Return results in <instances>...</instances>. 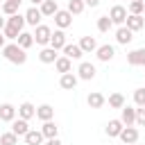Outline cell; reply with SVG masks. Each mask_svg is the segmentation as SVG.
Instances as JSON below:
<instances>
[{
  "label": "cell",
  "instance_id": "cell-30",
  "mask_svg": "<svg viewBox=\"0 0 145 145\" xmlns=\"http://www.w3.org/2000/svg\"><path fill=\"white\" fill-rule=\"evenodd\" d=\"M106 102H109L111 109H122V106H125V97H122V93H111Z\"/></svg>",
  "mask_w": 145,
  "mask_h": 145
},
{
  "label": "cell",
  "instance_id": "cell-47",
  "mask_svg": "<svg viewBox=\"0 0 145 145\" xmlns=\"http://www.w3.org/2000/svg\"><path fill=\"white\" fill-rule=\"evenodd\" d=\"M143 109H145V104H143Z\"/></svg>",
  "mask_w": 145,
  "mask_h": 145
},
{
  "label": "cell",
  "instance_id": "cell-44",
  "mask_svg": "<svg viewBox=\"0 0 145 145\" xmlns=\"http://www.w3.org/2000/svg\"><path fill=\"white\" fill-rule=\"evenodd\" d=\"M32 2H34V7H36V5H41V2H43V0H32Z\"/></svg>",
  "mask_w": 145,
  "mask_h": 145
},
{
  "label": "cell",
  "instance_id": "cell-27",
  "mask_svg": "<svg viewBox=\"0 0 145 145\" xmlns=\"http://www.w3.org/2000/svg\"><path fill=\"white\" fill-rule=\"evenodd\" d=\"M39 9H41V14H43V16H54L59 7H57V0H43Z\"/></svg>",
  "mask_w": 145,
  "mask_h": 145
},
{
  "label": "cell",
  "instance_id": "cell-40",
  "mask_svg": "<svg viewBox=\"0 0 145 145\" xmlns=\"http://www.w3.org/2000/svg\"><path fill=\"white\" fill-rule=\"evenodd\" d=\"M84 5H86V7H97L100 0H84Z\"/></svg>",
  "mask_w": 145,
  "mask_h": 145
},
{
  "label": "cell",
  "instance_id": "cell-9",
  "mask_svg": "<svg viewBox=\"0 0 145 145\" xmlns=\"http://www.w3.org/2000/svg\"><path fill=\"white\" fill-rule=\"evenodd\" d=\"M127 63L129 66H145V48H136L127 54Z\"/></svg>",
  "mask_w": 145,
  "mask_h": 145
},
{
  "label": "cell",
  "instance_id": "cell-13",
  "mask_svg": "<svg viewBox=\"0 0 145 145\" xmlns=\"http://www.w3.org/2000/svg\"><path fill=\"white\" fill-rule=\"evenodd\" d=\"M86 104H88L91 109H102V106L106 104V97H104L102 93L93 91V93H88V97H86Z\"/></svg>",
  "mask_w": 145,
  "mask_h": 145
},
{
  "label": "cell",
  "instance_id": "cell-6",
  "mask_svg": "<svg viewBox=\"0 0 145 145\" xmlns=\"http://www.w3.org/2000/svg\"><path fill=\"white\" fill-rule=\"evenodd\" d=\"M120 122H122L125 127H131V125H136V109L125 104V106L120 109Z\"/></svg>",
  "mask_w": 145,
  "mask_h": 145
},
{
  "label": "cell",
  "instance_id": "cell-33",
  "mask_svg": "<svg viewBox=\"0 0 145 145\" xmlns=\"http://www.w3.org/2000/svg\"><path fill=\"white\" fill-rule=\"evenodd\" d=\"M127 11H129V14H140V16H143V11H145V0H131Z\"/></svg>",
  "mask_w": 145,
  "mask_h": 145
},
{
  "label": "cell",
  "instance_id": "cell-10",
  "mask_svg": "<svg viewBox=\"0 0 145 145\" xmlns=\"http://www.w3.org/2000/svg\"><path fill=\"white\" fill-rule=\"evenodd\" d=\"M23 16H25V23H27V25H32V27L41 25V18H43L41 9H36V7H29V9H27Z\"/></svg>",
  "mask_w": 145,
  "mask_h": 145
},
{
  "label": "cell",
  "instance_id": "cell-19",
  "mask_svg": "<svg viewBox=\"0 0 145 145\" xmlns=\"http://www.w3.org/2000/svg\"><path fill=\"white\" fill-rule=\"evenodd\" d=\"M11 131H14L16 136H25V134L29 131L27 120H23V118H14V120H11Z\"/></svg>",
  "mask_w": 145,
  "mask_h": 145
},
{
  "label": "cell",
  "instance_id": "cell-37",
  "mask_svg": "<svg viewBox=\"0 0 145 145\" xmlns=\"http://www.w3.org/2000/svg\"><path fill=\"white\" fill-rule=\"evenodd\" d=\"M18 34H20V32L14 29V27H9V25L2 27V36H5V39H18Z\"/></svg>",
  "mask_w": 145,
  "mask_h": 145
},
{
  "label": "cell",
  "instance_id": "cell-2",
  "mask_svg": "<svg viewBox=\"0 0 145 145\" xmlns=\"http://www.w3.org/2000/svg\"><path fill=\"white\" fill-rule=\"evenodd\" d=\"M32 36H34V43H39V45H48V43H50V36H52V29H50L48 25H36Z\"/></svg>",
  "mask_w": 145,
  "mask_h": 145
},
{
  "label": "cell",
  "instance_id": "cell-7",
  "mask_svg": "<svg viewBox=\"0 0 145 145\" xmlns=\"http://www.w3.org/2000/svg\"><path fill=\"white\" fill-rule=\"evenodd\" d=\"M77 77H79V79L91 82V79L95 77V66H93V63H88V61H82V63H79V68H77Z\"/></svg>",
  "mask_w": 145,
  "mask_h": 145
},
{
  "label": "cell",
  "instance_id": "cell-36",
  "mask_svg": "<svg viewBox=\"0 0 145 145\" xmlns=\"http://www.w3.org/2000/svg\"><path fill=\"white\" fill-rule=\"evenodd\" d=\"M134 102H136V106L145 104V88H136L134 91Z\"/></svg>",
  "mask_w": 145,
  "mask_h": 145
},
{
  "label": "cell",
  "instance_id": "cell-26",
  "mask_svg": "<svg viewBox=\"0 0 145 145\" xmlns=\"http://www.w3.org/2000/svg\"><path fill=\"white\" fill-rule=\"evenodd\" d=\"M57 57H59V54H57V50H54V48H43V50L39 52V59H41L43 63H54V61H57Z\"/></svg>",
  "mask_w": 145,
  "mask_h": 145
},
{
  "label": "cell",
  "instance_id": "cell-12",
  "mask_svg": "<svg viewBox=\"0 0 145 145\" xmlns=\"http://www.w3.org/2000/svg\"><path fill=\"white\" fill-rule=\"evenodd\" d=\"M77 75H72V72H63L61 77H59V86L63 88V91H72L75 86H77Z\"/></svg>",
  "mask_w": 145,
  "mask_h": 145
},
{
  "label": "cell",
  "instance_id": "cell-23",
  "mask_svg": "<svg viewBox=\"0 0 145 145\" xmlns=\"http://www.w3.org/2000/svg\"><path fill=\"white\" fill-rule=\"evenodd\" d=\"M36 118L39 120H52L54 118V109L50 106V104H41V106H36Z\"/></svg>",
  "mask_w": 145,
  "mask_h": 145
},
{
  "label": "cell",
  "instance_id": "cell-15",
  "mask_svg": "<svg viewBox=\"0 0 145 145\" xmlns=\"http://www.w3.org/2000/svg\"><path fill=\"white\" fill-rule=\"evenodd\" d=\"M66 43H68V41H66V34H63V29H54V32H52V36H50V48H54V50H61Z\"/></svg>",
  "mask_w": 145,
  "mask_h": 145
},
{
  "label": "cell",
  "instance_id": "cell-32",
  "mask_svg": "<svg viewBox=\"0 0 145 145\" xmlns=\"http://www.w3.org/2000/svg\"><path fill=\"white\" fill-rule=\"evenodd\" d=\"M0 145H18V136L14 131H5L0 134Z\"/></svg>",
  "mask_w": 145,
  "mask_h": 145
},
{
  "label": "cell",
  "instance_id": "cell-25",
  "mask_svg": "<svg viewBox=\"0 0 145 145\" xmlns=\"http://www.w3.org/2000/svg\"><path fill=\"white\" fill-rule=\"evenodd\" d=\"M23 138H25L27 145H41V143H43V134H41V129H29Z\"/></svg>",
  "mask_w": 145,
  "mask_h": 145
},
{
  "label": "cell",
  "instance_id": "cell-4",
  "mask_svg": "<svg viewBox=\"0 0 145 145\" xmlns=\"http://www.w3.org/2000/svg\"><path fill=\"white\" fill-rule=\"evenodd\" d=\"M52 18H54V25H57L59 29H66V27H70V25H72V14H70L68 9H63V11H61V9H57V14H54Z\"/></svg>",
  "mask_w": 145,
  "mask_h": 145
},
{
  "label": "cell",
  "instance_id": "cell-16",
  "mask_svg": "<svg viewBox=\"0 0 145 145\" xmlns=\"http://www.w3.org/2000/svg\"><path fill=\"white\" fill-rule=\"evenodd\" d=\"M95 54H97V59L100 61H111L113 59V54H116V48L113 45H97V50H95Z\"/></svg>",
  "mask_w": 145,
  "mask_h": 145
},
{
  "label": "cell",
  "instance_id": "cell-22",
  "mask_svg": "<svg viewBox=\"0 0 145 145\" xmlns=\"http://www.w3.org/2000/svg\"><path fill=\"white\" fill-rule=\"evenodd\" d=\"M54 68H57V72H70V68H72V59H68L66 54L63 57H57V61H54Z\"/></svg>",
  "mask_w": 145,
  "mask_h": 145
},
{
  "label": "cell",
  "instance_id": "cell-46",
  "mask_svg": "<svg viewBox=\"0 0 145 145\" xmlns=\"http://www.w3.org/2000/svg\"><path fill=\"white\" fill-rule=\"evenodd\" d=\"M0 9H2V0H0Z\"/></svg>",
  "mask_w": 145,
  "mask_h": 145
},
{
  "label": "cell",
  "instance_id": "cell-41",
  "mask_svg": "<svg viewBox=\"0 0 145 145\" xmlns=\"http://www.w3.org/2000/svg\"><path fill=\"white\" fill-rule=\"evenodd\" d=\"M5 25H7V20H5L2 16H0V32H2V27H5Z\"/></svg>",
  "mask_w": 145,
  "mask_h": 145
},
{
  "label": "cell",
  "instance_id": "cell-24",
  "mask_svg": "<svg viewBox=\"0 0 145 145\" xmlns=\"http://www.w3.org/2000/svg\"><path fill=\"white\" fill-rule=\"evenodd\" d=\"M41 134H43V138H54V136H59V127L52 120H45L41 127Z\"/></svg>",
  "mask_w": 145,
  "mask_h": 145
},
{
  "label": "cell",
  "instance_id": "cell-14",
  "mask_svg": "<svg viewBox=\"0 0 145 145\" xmlns=\"http://www.w3.org/2000/svg\"><path fill=\"white\" fill-rule=\"evenodd\" d=\"M16 113H18V118L29 120V118H34V116H36V106H34L32 102H23V104L16 109Z\"/></svg>",
  "mask_w": 145,
  "mask_h": 145
},
{
  "label": "cell",
  "instance_id": "cell-20",
  "mask_svg": "<svg viewBox=\"0 0 145 145\" xmlns=\"http://www.w3.org/2000/svg\"><path fill=\"white\" fill-rule=\"evenodd\" d=\"M77 45L82 48V52H84V54H86V52H95V50H97V41H95L93 36H82Z\"/></svg>",
  "mask_w": 145,
  "mask_h": 145
},
{
  "label": "cell",
  "instance_id": "cell-28",
  "mask_svg": "<svg viewBox=\"0 0 145 145\" xmlns=\"http://www.w3.org/2000/svg\"><path fill=\"white\" fill-rule=\"evenodd\" d=\"M7 25H9V27H14V29H18V32H23V27H25V16L14 14V16H9V18H7Z\"/></svg>",
  "mask_w": 145,
  "mask_h": 145
},
{
  "label": "cell",
  "instance_id": "cell-35",
  "mask_svg": "<svg viewBox=\"0 0 145 145\" xmlns=\"http://www.w3.org/2000/svg\"><path fill=\"white\" fill-rule=\"evenodd\" d=\"M5 16H14V14H18V5H14V2H9V0H5L2 2V9H0Z\"/></svg>",
  "mask_w": 145,
  "mask_h": 145
},
{
  "label": "cell",
  "instance_id": "cell-17",
  "mask_svg": "<svg viewBox=\"0 0 145 145\" xmlns=\"http://www.w3.org/2000/svg\"><path fill=\"white\" fill-rule=\"evenodd\" d=\"M122 127H125V125H122L120 120H109L106 127H104V134H106L109 138H118L120 131H122Z\"/></svg>",
  "mask_w": 145,
  "mask_h": 145
},
{
  "label": "cell",
  "instance_id": "cell-45",
  "mask_svg": "<svg viewBox=\"0 0 145 145\" xmlns=\"http://www.w3.org/2000/svg\"><path fill=\"white\" fill-rule=\"evenodd\" d=\"M129 145H138V143H129Z\"/></svg>",
  "mask_w": 145,
  "mask_h": 145
},
{
  "label": "cell",
  "instance_id": "cell-38",
  "mask_svg": "<svg viewBox=\"0 0 145 145\" xmlns=\"http://www.w3.org/2000/svg\"><path fill=\"white\" fill-rule=\"evenodd\" d=\"M136 125L138 127H145V109H136Z\"/></svg>",
  "mask_w": 145,
  "mask_h": 145
},
{
  "label": "cell",
  "instance_id": "cell-21",
  "mask_svg": "<svg viewBox=\"0 0 145 145\" xmlns=\"http://www.w3.org/2000/svg\"><path fill=\"white\" fill-rule=\"evenodd\" d=\"M61 50H63V54H66L68 59H82V54H84L82 48H79L77 43H66Z\"/></svg>",
  "mask_w": 145,
  "mask_h": 145
},
{
  "label": "cell",
  "instance_id": "cell-31",
  "mask_svg": "<svg viewBox=\"0 0 145 145\" xmlns=\"http://www.w3.org/2000/svg\"><path fill=\"white\" fill-rule=\"evenodd\" d=\"M84 0H68V11L72 14V16H77V14H82L84 11Z\"/></svg>",
  "mask_w": 145,
  "mask_h": 145
},
{
  "label": "cell",
  "instance_id": "cell-3",
  "mask_svg": "<svg viewBox=\"0 0 145 145\" xmlns=\"http://www.w3.org/2000/svg\"><path fill=\"white\" fill-rule=\"evenodd\" d=\"M127 14H129V11H127L122 5H113V7H111V11H109L106 16L111 18V23H113V25H125V20H127Z\"/></svg>",
  "mask_w": 145,
  "mask_h": 145
},
{
  "label": "cell",
  "instance_id": "cell-8",
  "mask_svg": "<svg viewBox=\"0 0 145 145\" xmlns=\"http://www.w3.org/2000/svg\"><path fill=\"white\" fill-rule=\"evenodd\" d=\"M125 145H129V143H138V129L131 125V127H122V131H120V136H118Z\"/></svg>",
  "mask_w": 145,
  "mask_h": 145
},
{
  "label": "cell",
  "instance_id": "cell-5",
  "mask_svg": "<svg viewBox=\"0 0 145 145\" xmlns=\"http://www.w3.org/2000/svg\"><path fill=\"white\" fill-rule=\"evenodd\" d=\"M125 27H129L131 32H140L145 27V18L140 14H127V20H125Z\"/></svg>",
  "mask_w": 145,
  "mask_h": 145
},
{
  "label": "cell",
  "instance_id": "cell-1",
  "mask_svg": "<svg viewBox=\"0 0 145 145\" xmlns=\"http://www.w3.org/2000/svg\"><path fill=\"white\" fill-rule=\"evenodd\" d=\"M2 57H5L9 63H14V66H23V63L27 61V54H25V50H23L18 43L5 45V48H2Z\"/></svg>",
  "mask_w": 145,
  "mask_h": 145
},
{
  "label": "cell",
  "instance_id": "cell-29",
  "mask_svg": "<svg viewBox=\"0 0 145 145\" xmlns=\"http://www.w3.org/2000/svg\"><path fill=\"white\" fill-rule=\"evenodd\" d=\"M16 41H18V45H20L23 50H27V48H32V45H34V36H32L29 32H20Z\"/></svg>",
  "mask_w": 145,
  "mask_h": 145
},
{
  "label": "cell",
  "instance_id": "cell-34",
  "mask_svg": "<svg viewBox=\"0 0 145 145\" xmlns=\"http://www.w3.org/2000/svg\"><path fill=\"white\" fill-rule=\"evenodd\" d=\"M111 27H113V23H111V18H109V16H100V18H97V32H102V34H104V32H109Z\"/></svg>",
  "mask_w": 145,
  "mask_h": 145
},
{
  "label": "cell",
  "instance_id": "cell-43",
  "mask_svg": "<svg viewBox=\"0 0 145 145\" xmlns=\"http://www.w3.org/2000/svg\"><path fill=\"white\" fill-rule=\"evenodd\" d=\"M9 2H14V5H18V7H20V2H23V0H9Z\"/></svg>",
  "mask_w": 145,
  "mask_h": 145
},
{
  "label": "cell",
  "instance_id": "cell-11",
  "mask_svg": "<svg viewBox=\"0 0 145 145\" xmlns=\"http://www.w3.org/2000/svg\"><path fill=\"white\" fill-rule=\"evenodd\" d=\"M131 39H134V32H131L129 27L120 25V27L116 29V41H118L120 45H127V43H131Z\"/></svg>",
  "mask_w": 145,
  "mask_h": 145
},
{
  "label": "cell",
  "instance_id": "cell-18",
  "mask_svg": "<svg viewBox=\"0 0 145 145\" xmlns=\"http://www.w3.org/2000/svg\"><path fill=\"white\" fill-rule=\"evenodd\" d=\"M14 118H16V106L9 104V102L0 104V120H2V122H11Z\"/></svg>",
  "mask_w": 145,
  "mask_h": 145
},
{
  "label": "cell",
  "instance_id": "cell-42",
  "mask_svg": "<svg viewBox=\"0 0 145 145\" xmlns=\"http://www.w3.org/2000/svg\"><path fill=\"white\" fill-rule=\"evenodd\" d=\"M5 48V36H2V32H0V50Z\"/></svg>",
  "mask_w": 145,
  "mask_h": 145
},
{
  "label": "cell",
  "instance_id": "cell-39",
  "mask_svg": "<svg viewBox=\"0 0 145 145\" xmlns=\"http://www.w3.org/2000/svg\"><path fill=\"white\" fill-rule=\"evenodd\" d=\"M45 145H61V140L54 136V138H48V140H45Z\"/></svg>",
  "mask_w": 145,
  "mask_h": 145
}]
</instances>
